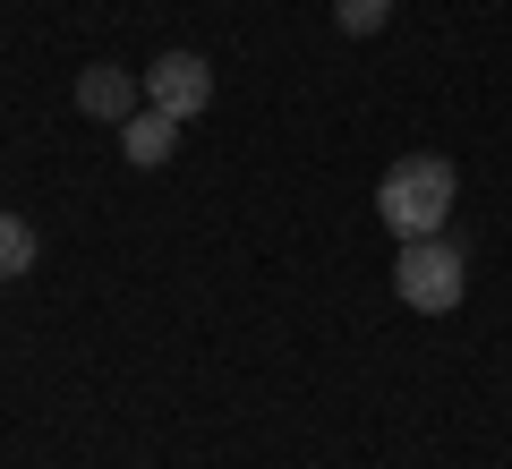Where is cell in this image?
Instances as JSON below:
<instances>
[{"mask_svg": "<svg viewBox=\"0 0 512 469\" xmlns=\"http://www.w3.org/2000/svg\"><path fill=\"white\" fill-rule=\"evenodd\" d=\"M18 273H35V222L0 214V282H18Z\"/></svg>", "mask_w": 512, "mask_h": 469, "instance_id": "obj_6", "label": "cell"}, {"mask_svg": "<svg viewBox=\"0 0 512 469\" xmlns=\"http://www.w3.org/2000/svg\"><path fill=\"white\" fill-rule=\"evenodd\" d=\"M146 103L171 111V120H197V111L214 103V69H205L197 52H163V60L146 69Z\"/></svg>", "mask_w": 512, "mask_h": 469, "instance_id": "obj_3", "label": "cell"}, {"mask_svg": "<svg viewBox=\"0 0 512 469\" xmlns=\"http://www.w3.org/2000/svg\"><path fill=\"white\" fill-rule=\"evenodd\" d=\"M384 18H393V0H333V26L342 35H376Z\"/></svg>", "mask_w": 512, "mask_h": 469, "instance_id": "obj_7", "label": "cell"}, {"mask_svg": "<svg viewBox=\"0 0 512 469\" xmlns=\"http://www.w3.org/2000/svg\"><path fill=\"white\" fill-rule=\"evenodd\" d=\"M77 111H86V120H128V111H137V77L128 69H86L77 77Z\"/></svg>", "mask_w": 512, "mask_h": 469, "instance_id": "obj_5", "label": "cell"}, {"mask_svg": "<svg viewBox=\"0 0 512 469\" xmlns=\"http://www.w3.org/2000/svg\"><path fill=\"white\" fill-rule=\"evenodd\" d=\"M120 154H128V163H137V171H154V163H171V154H180V120H171V111H128V120H120Z\"/></svg>", "mask_w": 512, "mask_h": 469, "instance_id": "obj_4", "label": "cell"}, {"mask_svg": "<svg viewBox=\"0 0 512 469\" xmlns=\"http://www.w3.org/2000/svg\"><path fill=\"white\" fill-rule=\"evenodd\" d=\"M453 163L444 154H402V163L376 180V214H384V231L393 239H436L444 231V214H453Z\"/></svg>", "mask_w": 512, "mask_h": 469, "instance_id": "obj_1", "label": "cell"}, {"mask_svg": "<svg viewBox=\"0 0 512 469\" xmlns=\"http://www.w3.org/2000/svg\"><path fill=\"white\" fill-rule=\"evenodd\" d=\"M393 290H402V307H419V316H453L461 290H470V256H461L444 231H436V239H402Z\"/></svg>", "mask_w": 512, "mask_h": 469, "instance_id": "obj_2", "label": "cell"}]
</instances>
